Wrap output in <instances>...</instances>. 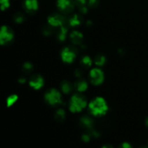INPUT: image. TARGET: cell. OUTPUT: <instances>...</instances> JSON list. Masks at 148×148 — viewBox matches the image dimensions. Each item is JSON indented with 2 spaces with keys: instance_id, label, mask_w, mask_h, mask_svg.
Instances as JSON below:
<instances>
[{
  "instance_id": "obj_1",
  "label": "cell",
  "mask_w": 148,
  "mask_h": 148,
  "mask_svg": "<svg viewBox=\"0 0 148 148\" xmlns=\"http://www.w3.org/2000/svg\"><path fill=\"white\" fill-rule=\"evenodd\" d=\"M88 109L93 116L101 117L107 114L108 111V106L103 98L98 96L89 103Z\"/></svg>"
},
{
  "instance_id": "obj_2",
  "label": "cell",
  "mask_w": 148,
  "mask_h": 148,
  "mask_svg": "<svg viewBox=\"0 0 148 148\" xmlns=\"http://www.w3.org/2000/svg\"><path fill=\"white\" fill-rule=\"evenodd\" d=\"M88 106V101L82 94L75 93L71 97L69 103V111L72 113H79L83 111Z\"/></svg>"
},
{
  "instance_id": "obj_3",
  "label": "cell",
  "mask_w": 148,
  "mask_h": 148,
  "mask_svg": "<svg viewBox=\"0 0 148 148\" xmlns=\"http://www.w3.org/2000/svg\"><path fill=\"white\" fill-rule=\"evenodd\" d=\"M44 98L46 102L51 106H56L62 103V93L55 88L49 90L45 93Z\"/></svg>"
},
{
  "instance_id": "obj_4",
  "label": "cell",
  "mask_w": 148,
  "mask_h": 148,
  "mask_svg": "<svg viewBox=\"0 0 148 148\" xmlns=\"http://www.w3.org/2000/svg\"><path fill=\"white\" fill-rule=\"evenodd\" d=\"M14 36V32L10 27L3 25L0 27V45H8L12 41Z\"/></svg>"
},
{
  "instance_id": "obj_5",
  "label": "cell",
  "mask_w": 148,
  "mask_h": 148,
  "mask_svg": "<svg viewBox=\"0 0 148 148\" xmlns=\"http://www.w3.org/2000/svg\"><path fill=\"white\" fill-rule=\"evenodd\" d=\"M89 78L92 85L98 86L104 82L105 75L101 68H93L90 72Z\"/></svg>"
},
{
  "instance_id": "obj_6",
  "label": "cell",
  "mask_w": 148,
  "mask_h": 148,
  "mask_svg": "<svg viewBox=\"0 0 148 148\" xmlns=\"http://www.w3.org/2000/svg\"><path fill=\"white\" fill-rule=\"evenodd\" d=\"M77 57V53L72 47L66 46L61 51L62 60L66 64H72Z\"/></svg>"
},
{
  "instance_id": "obj_7",
  "label": "cell",
  "mask_w": 148,
  "mask_h": 148,
  "mask_svg": "<svg viewBox=\"0 0 148 148\" xmlns=\"http://www.w3.org/2000/svg\"><path fill=\"white\" fill-rule=\"evenodd\" d=\"M48 24L52 27H60L64 25L65 23V18L61 14H51L47 18Z\"/></svg>"
},
{
  "instance_id": "obj_8",
  "label": "cell",
  "mask_w": 148,
  "mask_h": 148,
  "mask_svg": "<svg viewBox=\"0 0 148 148\" xmlns=\"http://www.w3.org/2000/svg\"><path fill=\"white\" fill-rule=\"evenodd\" d=\"M75 1L72 0H57L56 6L62 12L67 14L73 11L75 8Z\"/></svg>"
},
{
  "instance_id": "obj_9",
  "label": "cell",
  "mask_w": 148,
  "mask_h": 148,
  "mask_svg": "<svg viewBox=\"0 0 148 148\" xmlns=\"http://www.w3.org/2000/svg\"><path fill=\"white\" fill-rule=\"evenodd\" d=\"M28 83L30 88H33V90H38L43 88L45 82L44 79L41 75H34L30 77Z\"/></svg>"
},
{
  "instance_id": "obj_10",
  "label": "cell",
  "mask_w": 148,
  "mask_h": 148,
  "mask_svg": "<svg viewBox=\"0 0 148 148\" xmlns=\"http://www.w3.org/2000/svg\"><path fill=\"white\" fill-rule=\"evenodd\" d=\"M69 38H70L72 44L75 45V46H81L82 45L84 36L81 32L78 31V30H74L69 35Z\"/></svg>"
},
{
  "instance_id": "obj_11",
  "label": "cell",
  "mask_w": 148,
  "mask_h": 148,
  "mask_svg": "<svg viewBox=\"0 0 148 148\" xmlns=\"http://www.w3.org/2000/svg\"><path fill=\"white\" fill-rule=\"evenodd\" d=\"M23 7L27 12L33 13L38 9V0H25Z\"/></svg>"
},
{
  "instance_id": "obj_12",
  "label": "cell",
  "mask_w": 148,
  "mask_h": 148,
  "mask_svg": "<svg viewBox=\"0 0 148 148\" xmlns=\"http://www.w3.org/2000/svg\"><path fill=\"white\" fill-rule=\"evenodd\" d=\"M74 88L78 92L82 93L88 90V83L83 78H78V79H77L74 84Z\"/></svg>"
},
{
  "instance_id": "obj_13",
  "label": "cell",
  "mask_w": 148,
  "mask_h": 148,
  "mask_svg": "<svg viewBox=\"0 0 148 148\" xmlns=\"http://www.w3.org/2000/svg\"><path fill=\"white\" fill-rule=\"evenodd\" d=\"M80 122L81 126L84 128L87 129V130H92L94 126V121L91 117H90L89 116H82V117L80 118Z\"/></svg>"
},
{
  "instance_id": "obj_14",
  "label": "cell",
  "mask_w": 148,
  "mask_h": 148,
  "mask_svg": "<svg viewBox=\"0 0 148 148\" xmlns=\"http://www.w3.org/2000/svg\"><path fill=\"white\" fill-rule=\"evenodd\" d=\"M60 88L61 90L63 93L66 94H69L75 88H74V85H72L70 82L67 80H64L63 82L61 83L60 85Z\"/></svg>"
},
{
  "instance_id": "obj_15",
  "label": "cell",
  "mask_w": 148,
  "mask_h": 148,
  "mask_svg": "<svg viewBox=\"0 0 148 148\" xmlns=\"http://www.w3.org/2000/svg\"><path fill=\"white\" fill-rule=\"evenodd\" d=\"M82 23V17L77 14H73L69 19V24L71 27H77Z\"/></svg>"
},
{
  "instance_id": "obj_16",
  "label": "cell",
  "mask_w": 148,
  "mask_h": 148,
  "mask_svg": "<svg viewBox=\"0 0 148 148\" xmlns=\"http://www.w3.org/2000/svg\"><path fill=\"white\" fill-rule=\"evenodd\" d=\"M68 34V29L65 26H62L59 27V30L57 34V38L59 41L64 42L66 39Z\"/></svg>"
},
{
  "instance_id": "obj_17",
  "label": "cell",
  "mask_w": 148,
  "mask_h": 148,
  "mask_svg": "<svg viewBox=\"0 0 148 148\" xmlns=\"http://www.w3.org/2000/svg\"><path fill=\"white\" fill-rule=\"evenodd\" d=\"M92 64V59H91L90 56L85 55L83 56L80 59V65L82 66V68H85V69H88L90 67Z\"/></svg>"
},
{
  "instance_id": "obj_18",
  "label": "cell",
  "mask_w": 148,
  "mask_h": 148,
  "mask_svg": "<svg viewBox=\"0 0 148 148\" xmlns=\"http://www.w3.org/2000/svg\"><path fill=\"white\" fill-rule=\"evenodd\" d=\"M54 118L59 122H62L66 119V112L63 108H59L54 114Z\"/></svg>"
},
{
  "instance_id": "obj_19",
  "label": "cell",
  "mask_w": 148,
  "mask_h": 148,
  "mask_svg": "<svg viewBox=\"0 0 148 148\" xmlns=\"http://www.w3.org/2000/svg\"><path fill=\"white\" fill-rule=\"evenodd\" d=\"M107 59L105 55L103 54H98L95 57L94 59V62H95V64L97 65L98 66H103V65H105V64L106 63Z\"/></svg>"
},
{
  "instance_id": "obj_20",
  "label": "cell",
  "mask_w": 148,
  "mask_h": 148,
  "mask_svg": "<svg viewBox=\"0 0 148 148\" xmlns=\"http://www.w3.org/2000/svg\"><path fill=\"white\" fill-rule=\"evenodd\" d=\"M13 20L17 24H22L25 20V14L23 13L18 12H16L14 14V16H13Z\"/></svg>"
},
{
  "instance_id": "obj_21",
  "label": "cell",
  "mask_w": 148,
  "mask_h": 148,
  "mask_svg": "<svg viewBox=\"0 0 148 148\" xmlns=\"http://www.w3.org/2000/svg\"><path fill=\"white\" fill-rule=\"evenodd\" d=\"M18 100V95H16V94H12V95H10V96L7 97V100H6V104H7V106L11 107Z\"/></svg>"
},
{
  "instance_id": "obj_22",
  "label": "cell",
  "mask_w": 148,
  "mask_h": 148,
  "mask_svg": "<svg viewBox=\"0 0 148 148\" xmlns=\"http://www.w3.org/2000/svg\"><path fill=\"white\" fill-rule=\"evenodd\" d=\"M33 68H34V66L31 62H26L23 64V71L26 74H29L33 72Z\"/></svg>"
},
{
  "instance_id": "obj_23",
  "label": "cell",
  "mask_w": 148,
  "mask_h": 148,
  "mask_svg": "<svg viewBox=\"0 0 148 148\" xmlns=\"http://www.w3.org/2000/svg\"><path fill=\"white\" fill-rule=\"evenodd\" d=\"M10 6V0H0V10L4 11Z\"/></svg>"
},
{
  "instance_id": "obj_24",
  "label": "cell",
  "mask_w": 148,
  "mask_h": 148,
  "mask_svg": "<svg viewBox=\"0 0 148 148\" xmlns=\"http://www.w3.org/2000/svg\"><path fill=\"white\" fill-rule=\"evenodd\" d=\"M51 27L50 25H49V26H46V27H43V30H42V33L44 36H49L50 35H51L52 33V30H51Z\"/></svg>"
},
{
  "instance_id": "obj_25",
  "label": "cell",
  "mask_w": 148,
  "mask_h": 148,
  "mask_svg": "<svg viewBox=\"0 0 148 148\" xmlns=\"http://www.w3.org/2000/svg\"><path fill=\"white\" fill-rule=\"evenodd\" d=\"M88 4L91 8H96L99 4V0H88Z\"/></svg>"
},
{
  "instance_id": "obj_26",
  "label": "cell",
  "mask_w": 148,
  "mask_h": 148,
  "mask_svg": "<svg viewBox=\"0 0 148 148\" xmlns=\"http://www.w3.org/2000/svg\"><path fill=\"white\" fill-rule=\"evenodd\" d=\"M87 2H88L87 0H75V4L79 8L81 7H83V6H86Z\"/></svg>"
},
{
  "instance_id": "obj_27",
  "label": "cell",
  "mask_w": 148,
  "mask_h": 148,
  "mask_svg": "<svg viewBox=\"0 0 148 148\" xmlns=\"http://www.w3.org/2000/svg\"><path fill=\"white\" fill-rule=\"evenodd\" d=\"M84 72L81 68H79V69H76L75 71V75L76 76V77L77 78H81L83 75Z\"/></svg>"
},
{
  "instance_id": "obj_28",
  "label": "cell",
  "mask_w": 148,
  "mask_h": 148,
  "mask_svg": "<svg viewBox=\"0 0 148 148\" xmlns=\"http://www.w3.org/2000/svg\"><path fill=\"white\" fill-rule=\"evenodd\" d=\"M89 134H90L91 137H95V138H98V137L101 136V134H100V133L98 132V131L92 130H92H90Z\"/></svg>"
},
{
  "instance_id": "obj_29",
  "label": "cell",
  "mask_w": 148,
  "mask_h": 148,
  "mask_svg": "<svg viewBox=\"0 0 148 148\" xmlns=\"http://www.w3.org/2000/svg\"><path fill=\"white\" fill-rule=\"evenodd\" d=\"M82 140L84 142V143H88L90 142L91 138V136L90 134H83L82 135Z\"/></svg>"
},
{
  "instance_id": "obj_30",
  "label": "cell",
  "mask_w": 148,
  "mask_h": 148,
  "mask_svg": "<svg viewBox=\"0 0 148 148\" xmlns=\"http://www.w3.org/2000/svg\"><path fill=\"white\" fill-rule=\"evenodd\" d=\"M79 12H80V13H82V14H87L88 12V7H86V6H83V7H79Z\"/></svg>"
},
{
  "instance_id": "obj_31",
  "label": "cell",
  "mask_w": 148,
  "mask_h": 148,
  "mask_svg": "<svg viewBox=\"0 0 148 148\" xmlns=\"http://www.w3.org/2000/svg\"><path fill=\"white\" fill-rule=\"evenodd\" d=\"M119 148H132V147L131 145L128 143H123L122 144L120 145Z\"/></svg>"
},
{
  "instance_id": "obj_32",
  "label": "cell",
  "mask_w": 148,
  "mask_h": 148,
  "mask_svg": "<svg viewBox=\"0 0 148 148\" xmlns=\"http://www.w3.org/2000/svg\"><path fill=\"white\" fill-rule=\"evenodd\" d=\"M26 79L25 77H20L18 79V82L20 84H25L26 82Z\"/></svg>"
},
{
  "instance_id": "obj_33",
  "label": "cell",
  "mask_w": 148,
  "mask_h": 148,
  "mask_svg": "<svg viewBox=\"0 0 148 148\" xmlns=\"http://www.w3.org/2000/svg\"><path fill=\"white\" fill-rule=\"evenodd\" d=\"M86 24H87V25L88 26V27H90V26H92V21H91V20H88V21H87V23H86Z\"/></svg>"
},
{
  "instance_id": "obj_34",
  "label": "cell",
  "mask_w": 148,
  "mask_h": 148,
  "mask_svg": "<svg viewBox=\"0 0 148 148\" xmlns=\"http://www.w3.org/2000/svg\"><path fill=\"white\" fill-rule=\"evenodd\" d=\"M102 148H114V147H113V146L111 145H105L104 146H103Z\"/></svg>"
},
{
  "instance_id": "obj_35",
  "label": "cell",
  "mask_w": 148,
  "mask_h": 148,
  "mask_svg": "<svg viewBox=\"0 0 148 148\" xmlns=\"http://www.w3.org/2000/svg\"><path fill=\"white\" fill-rule=\"evenodd\" d=\"M145 124H146V126L148 127V117L146 119V120H145Z\"/></svg>"
},
{
  "instance_id": "obj_36",
  "label": "cell",
  "mask_w": 148,
  "mask_h": 148,
  "mask_svg": "<svg viewBox=\"0 0 148 148\" xmlns=\"http://www.w3.org/2000/svg\"><path fill=\"white\" fill-rule=\"evenodd\" d=\"M139 148H148V147H147V146L143 145V146H141V147H140Z\"/></svg>"
}]
</instances>
